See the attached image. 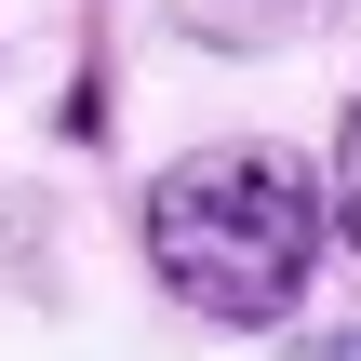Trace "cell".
<instances>
[{"mask_svg":"<svg viewBox=\"0 0 361 361\" xmlns=\"http://www.w3.org/2000/svg\"><path fill=\"white\" fill-rule=\"evenodd\" d=\"M174 13V40H201V54H281V40H308L322 13H348V0H161Z\"/></svg>","mask_w":361,"mask_h":361,"instance_id":"cell-2","label":"cell"},{"mask_svg":"<svg viewBox=\"0 0 361 361\" xmlns=\"http://www.w3.org/2000/svg\"><path fill=\"white\" fill-rule=\"evenodd\" d=\"M281 361H361V322H335V335H295Z\"/></svg>","mask_w":361,"mask_h":361,"instance_id":"cell-4","label":"cell"},{"mask_svg":"<svg viewBox=\"0 0 361 361\" xmlns=\"http://www.w3.org/2000/svg\"><path fill=\"white\" fill-rule=\"evenodd\" d=\"M147 268L214 322V335H268L308 308V268H322V188L281 161V147H188L161 188H147Z\"/></svg>","mask_w":361,"mask_h":361,"instance_id":"cell-1","label":"cell"},{"mask_svg":"<svg viewBox=\"0 0 361 361\" xmlns=\"http://www.w3.org/2000/svg\"><path fill=\"white\" fill-rule=\"evenodd\" d=\"M322 201H335V241L361 255V107H348V134H335V188Z\"/></svg>","mask_w":361,"mask_h":361,"instance_id":"cell-3","label":"cell"}]
</instances>
